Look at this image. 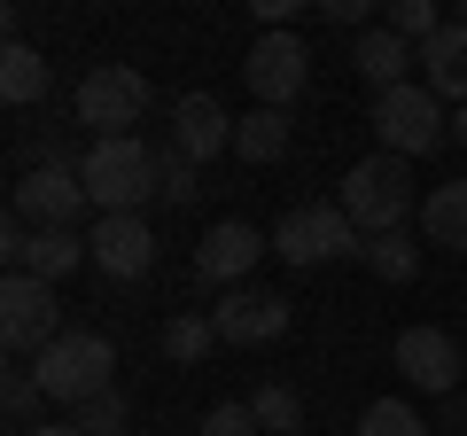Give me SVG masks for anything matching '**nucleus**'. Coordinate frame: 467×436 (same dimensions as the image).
<instances>
[{
	"mask_svg": "<svg viewBox=\"0 0 467 436\" xmlns=\"http://www.w3.org/2000/svg\"><path fill=\"white\" fill-rule=\"evenodd\" d=\"M358 250H367V234L350 226L343 202H296L273 226V257H288V265H335V257H358Z\"/></svg>",
	"mask_w": 467,
	"mask_h": 436,
	"instance_id": "6",
	"label": "nucleus"
},
{
	"mask_svg": "<svg viewBox=\"0 0 467 436\" xmlns=\"http://www.w3.org/2000/svg\"><path fill=\"white\" fill-rule=\"evenodd\" d=\"M367 125H374V140H382L389 156H405V164L451 140V118H444V101H436L420 78H405V86H389V94H374Z\"/></svg>",
	"mask_w": 467,
	"mask_h": 436,
	"instance_id": "4",
	"label": "nucleus"
},
{
	"mask_svg": "<svg viewBox=\"0 0 467 436\" xmlns=\"http://www.w3.org/2000/svg\"><path fill=\"white\" fill-rule=\"evenodd\" d=\"M312 78V55H304L296 32H257L250 55H242V86L257 94V109H288Z\"/></svg>",
	"mask_w": 467,
	"mask_h": 436,
	"instance_id": "9",
	"label": "nucleus"
},
{
	"mask_svg": "<svg viewBox=\"0 0 467 436\" xmlns=\"http://www.w3.org/2000/svg\"><path fill=\"white\" fill-rule=\"evenodd\" d=\"M109 374H117V351H109V336H94V327H70L63 343H47V351L32 358V382L47 389L55 405H70V413H78L86 398H101V389H117Z\"/></svg>",
	"mask_w": 467,
	"mask_h": 436,
	"instance_id": "3",
	"label": "nucleus"
},
{
	"mask_svg": "<svg viewBox=\"0 0 467 436\" xmlns=\"http://www.w3.org/2000/svg\"><path fill=\"white\" fill-rule=\"evenodd\" d=\"M0 405H8V420H16V436H24V429H39L32 413L47 405V389H39L32 374H8V382H0Z\"/></svg>",
	"mask_w": 467,
	"mask_h": 436,
	"instance_id": "27",
	"label": "nucleus"
},
{
	"mask_svg": "<svg viewBox=\"0 0 467 436\" xmlns=\"http://www.w3.org/2000/svg\"><path fill=\"white\" fill-rule=\"evenodd\" d=\"M70 327H63V304H55V288L47 281H32V273H8V288H0V343L8 351H47V343H63Z\"/></svg>",
	"mask_w": 467,
	"mask_h": 436,
	"instance_id": "7",
	"label": "nucleus"
},
{
	"mask_svg": "<svg viewBox=\"0 0 467 436\" xmlns=\"http://www.w3.org/2000/svg\"><path fill=\"white\" fill-rule=\"evenodd\" d=\"M78 265H94V250H86V234L78 226H55V234H32L24 242V265L16 273H32V281H63V273H78Z\"/></svg>",
	"mask_w": 467,
	"mask_h": 436,
	"instance_id": "17",
	"label": "nucleus"
},
{
	"mask_svg": "<svg viewBox=\"0 0 467 436\" xmlns=\"http://www.w3.org/2000/svg\"><path fill=\"white\" fill-rule=\"evenodd\" d=\"M202 436H265V429H257L250 398H242V405H211V413H202Z\"/></svg>",
	"mask_w": 467,
	"mask_h": 436,
	"instance_id": "29",
	"label": "nucleus"
},
{
	"mask_svg": "<svg viewBox=\"0 0 467 436\" xmlns=\"http://www.w3.org/2000/svg\"><path fill=\"white\" fill-rule=\"evenodd\" d=\"M358 436H429V420H420L405 398H374L367 413H358Z\"/></svg>",
	"mask_w": 467,
	"mask_h": 436,
	"instance_id": "24",
	"label": "nucleus"
},
{
	"mask_svg": "<svg viewBox=\"0 0 467 436\" xmlns=\"http://www.w3.org/2000/svg\"><path fill=\"white\" fill-rule=\"evenodd\" d=\"M211 351H218V327L202 312H171L164 319V358H171V367H202Z\"/></svg>",
	"mask_w": 467,
	"mask_h": 436,
	"instance_id": "22",
	"label": "nucleus"
},
{
	"mask_svg": "<svg viewBox=\"0 0 467 436\" xmlns=\"http://www.w3.org/2000/svg\"><path fill=\"white\" fill-rule=\"evenodd\" d=\"M70 420H78L86 436H125V420H133V413H125V398H117V389H101V398H86Z\"/></svg>",
	"mask_w": 467,
	"mask_h": 436,
	"instance_id": "26",
	"label": "nucleus"
},
{
	"mask_svg": "<svg viewBox=\"0 0 467 436\" xmlns=\"http://www.w3.org/2000/svg\"><path fill=\"white\" fill-rule=\"evenodd\" d=\"M389 358H398V374L420 389V398H460L467 343H451L444 327H405V336L389 343Z\"/></svg>",
	"mask_w": 467,
	"mask_h": 436,
	"instance_id": "10",
	"label": "nucleus"
},
{
	"mask_svg": "<svg viewBox=\"0 0 467 436\" xmlns=\"http://www.w3.org/2000/svg\"><path fill=\"white\" fill-rule=\"evenodd\" d=\"M327 24H358L367 32V0H327Z\"/></svg>",
	"mask_w": 467,
	"mask_h": 436,
	"instance_id": "30",
	"label": "nucleus"
},
{
	"mask_svg": "<svg viewBox=\"0 0 467 436\" xmlns=\"http://www.w3.org/2000/svg\"><path fill=\"white\" fill-rule=\"evenodd\" d=\"M234 125L226 101L218 94H180L171 101V156H187V164H211V156H234Z\"/></svg>",
	"mask_w": 467,
	"mask_h": 436,
	"instance_id": "12",
	"label": "nucleus"
},
{
	"mask_svg": "<svg viewBox=\"0 0 467 436\" xmlns=\"http://www.w3.org/2000/svg\"><path fill=\"white\" fill-rule=\"evenodd\" d=\"M288 140H296L288 109H250V118L234 125V156H242V164H281Z\"/></svg>",
	"mask_w": 467,
	"mask_h": 436,
	"instance_id": "20",
	"label": "nucleus"
},
{
	"mask_svg": "<svg viewBox=\"0 0 467 436\" xmlns=\"http://www.w3.org/2000/svg\"><path fill=\"white\" fill-rule=\"evenodd\" d=\"M78 180H86V195H94V218L140 211V202H164V149H149L140 133L94 140V149L78 156Z\"/></svg>",
	"mask_w": 467,
	"mask_h": 436,
	"instance_id": "1",
	"label": "nucleus"
},
{
	"mask_svg": "<svg viewBox=\"0 0 467 436\" xmlns=\"http://www.w3.org/2000/svg\"><path fill=\"white\" fill-rule=\"evenodd\" d=\"M8 211L32 226V234H55V226H78L86 211H94V195H86L78 164H39V171H16V202Z\"/></svg>",
	"mask_w": 467,
	"mask_h": 436,
	"instance_id": "8",
	"label": "nucleus"
},
{
	"mask_svg": "<svg viewBox=\"0 0 467 436\" xmlns=\"http://www.w3.org/2000/svg\"><path fill=\"white\" fill-rule=\"evenodd\" d=\"M420 86H429L436 101H451V109H467V24L460 16L420 47Z\"/></svg>",
	"mask_w": 467,
	"mask_h": 436,
	"instance_id": "15",
	"label": "nucleus"
},
{
	"mask_svg": "<svg viewBox=\"0 0 467 436\" xmlns=\"http://www.w3.org/2000/svg\"><path fill=\"white\" fill-rule=\"evenodd\" d=\"M250 413H257V429H265V436H304V398H296V382H257V389H250Z\"/></svg>",
	"mask_w": 467,
	"mask_h": 436,
	"instance_id": "21",
	"label": "nucleus"
},
{
	"mask_svg": "<svg viewBox=\"0 0 467 436\" xmlns=\"http://www.w3.org/2000/svg\"><path fill=\"white\" fill-rule=\"evenodd\" d=\"M350 211V226L358 234H405V218H413V202H420V187H413V164L405 156H389V149H374V156H358V164L343 171V195H335Z\"/></svg>",
	"mask_w": 467,
	"mask_h": 436,
	"instance_id": "2",
	"label": "nucleus"
},
{
	"mask_svg": "<svg viewBox=\"0 0 467 436\" xmlns=\"http://www.w3.org/2000/svg\"><path fill=\"white\" fill-rule=\"evenodd\" d=\"M451 149H467V109H451Z\"/></svg>",
	"mask_w": 467,
	"mask_h": 436,
	"instance_id": "32",
	"label": "nucleus"
},
{
	"mask_svg": "<svg viewBox=\"0 0 467 436\" xmlns=\"http://www.w3.org/2000/svg\"><path fill=\"white\" fill-rule=\"evenodd\" d=\"M413 63H420V47H405L398 32H358V47H350V70H358V78L374 86V94H389V86H405L413 78Z\"/></svg>",
	"mask_w": 467,
	"mask_h": 436,
	"instance_id": "16",
	"label": "nucleus"
},
{
	"mask_svg": "<svg viewBox=\"0 0 467 436\" xmlns=\"http://www.w3.org/2000/svg\"><path fill=\"white\" fill-rule=\"evenodd\" d=\"M0 101H8V109L47 101V55H39V47H24V39L0 47Z\"/></svg>",
	"mask_w": 467,
	"mask_h": 436,
	"instance_id": "19",
	"label": "nucleus"
},
{
	"mask_svg": "<svg viewBox=\"0 0 467 436\" xmlns=\"http://www.w3.org/2000/svg\"><path fill=\"white\" fill-rule=\"evenodd\" d=\"M218 343H234V351H250V343H281L288 336V296H273V288H226V304L211 312Z\"/></svg>",
	"mask_w": 467,
	"mask_h": 436,
	"instance_id": "13",
	"label": "nucleus"
},
{
	"mask_svg": "<svg viewBox=\"0 0 467 436\" xmlns=\"http://www.w3.org/2000/svg\"><path fill=\"white\" fill-rule=\"evenodd\" d=\"M444 24H451V16H436V0H398V8H389V32H398L405 47H429Z\"/></svg>",
	"mask_w": 467,
	"mask_h": 436,
	"instance_id": "25",
	"label": "nucleus"
},
{
	"mask_svg": "<svg viewBox=\"0 0 467 436\" xmlns=\"http://www.w3.org/2000/svg\"><path fill=\"white\" fill-rule=\"evenodd\" d=\"M24 436H86V429H78V420L63 413V420H39V429H24Z\"/></svg>",
	"mask_w": 467,
	"mask_h": 436,
	"instance_id": "31",
	"label": "nucleus"
},
{
	"mask_svg": "<svg viewBox=\"0 0 467 436\" xmlns=\"http://www.w3.org/2000/svg\"><path fill=\"white\" fill-rule=\"evenodd\" d=\"M70 101H78V125H94V140H117V133H133V125L149 118L156 86L140 78L133 63H94Z\"/></svg>",
	"mask_w": 467,
	"mask_h": 436,
	"instance_id": "5",
	"label": "nucleus"
},
{
	"mask_svg": "<svg viewBox=\"0 0 467 436\" xmlns=\"http://www.w3.org/2000/svg\"><path fill=\"white\" fill-rule=\"evenodd\" d=\"M86 250H94V273H101V281H140V273L156 265V226H149L140 211L94 218V234H86Z\"/></svg>",
	"mask_w": 467,
	"mask_h": 436,
	"instance_id": "11",
	"label": "nucleus"
},
{
	"mask_svg": "<svg viewBox=\"0 0 467 436\" xmlns=\"http://www.w3.org/2000/svg\"><path fill=\"white\" fill-rule=\"evenodd\" d=\"M195 195H202V164H187V156L164 149V202H171V211H187Z\"/></svg>",
	"mask_w": 467,
	"mask_h": 436,
	"instance_id": "28",
	"label": "nucleus"
},
{
	"mask_svg": "<svg viewBox=\"0 0 467 436\" xmlns=\"http://www.w3.org/2000/svg\"><path fill=\"white\" fill-rule=\"evenodd\" d=\"M420 234L436 250H467V180H444L420 195Z\"/></svg>",
	"mask_w": 467,
	"mask_h": 436,
	"instance_id": "18",
	"label": "nucleus"
},
{
	"mask_svg": "<svg viewBox=\"0 0 467 436\" xmlns=\"http://www.w3.org/2000/svg\"><path fill=\"white\" fill-rule=\"evenodd\" d=\"M265 250H273V234H257L250 218H218L211 234H202V250H195V273H202V281L242 288V273H250Z\"/></svg>",
	"mask_w": 467,
	"mask_h": 436,
	"instance_id": "14",
	"label": "nucleus"
},
{
	"mask_svg": "<svg viewBox=\"0 0 467 436\" xmlns=\"http://www.w3.org/2000/svg\"><path fill=\"white\" fill-rule=\"evenodd\" d=\"M358 257H367L374 281H413V273H420V242L413 234H374Z\"/></svg>",
	"mask_w": 467,
	"mask_h": 436,
	"instance_id": "23",
	"label": "nucleus"
}]
</instances>
